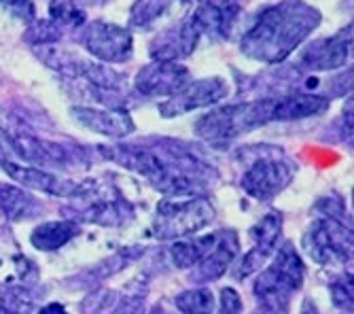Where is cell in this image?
Listing matches in <instances>:
<instances>
[{
    "label": "cell",
    "instance_id": "obj_24",
    "mask_svg": "<svg viewBox=\"0 0 354 314\" xmlns=\"http://www.w3.org/2000/svg\"><path fill=\"white\" fill-rule=\"evenodd\" d=\"M64 37V30L53 24L51 19H35L30 21L26 33H24V41L35 49V47H43V45H57Z\"/></svg>",
    "mask_w": 354,
    "mask_h": 314
},
{
    "label": "cell",
    "instance_id": "obj_27",
    "mask_svg": "<svg viewBox=\"0 0 354 314\" xmlns=\"http://www.w3.org/2000/svg\"><path fill=\"white\" fill-rule=\"evenodd\" d=\"M0 7L11 13L15 19L24 21L26 26L37 19V7L32 0H0Z\"/></svg>",
    "mask_w": 354,
    "mask_h": 314
},
{
    "label": "cell",
    "instance_id": "obj_11",
    "mask_svg": "<svg viewBox=\"0 0 354 314\" xmlns=\"http://www.w3.org/2000/svg\"><path fill=\"white\" fill-rule=\"evenodd\" d=\"M352 53V26L342 28L337 35L318 39L304 47L297 59V68L310 73H327L346 66Z\"/></svg>",
    "mask_w": 354,
    "mask_h": 314
},
{
    "label": "cell",
    "instance_id": "obj_25",
    "mask_svg": "<svg viewBox=\"0 0 354 314\" xmlns=\"http://www.w3.org/2000/svg\"><path fill=\"white\" fill-rule=\"evenodd\" d=\"M30 270H32V264L28 261L26 255L17 253V250H0V280H3L5 285L26 280Z\"/></svg>",
    "mask_w": 354,
    "mask_h": 314
},
{
    "label": "cell",
    "instance_id": "obj_34",
    "mask_svg": "<svg viewBox=\"0 0 354 314\" xmlns=\"http://www.w3.org/2000/svg\"><path fill=\"white\" fill-rule=\"evenodd\" d=\"M0 314H9V312H7V310H5L3 306H0Z\"/></svg>",
    "mask_w": 354,
    "mask_h": 314
},
{
    "label": "cell",
    "instance_id": "obj_7",
    "mask_svg": "<svg viewBox=\"0 0 354 314\" xmlns=\"http://www.w3.org/2000/svg\"><path fill=\"white\" fill-rule=\"evenodd\" d=\"M304 248L318 266H346L352 259V230L335 214H320L304 234Z\"/></svg>",
    "mask_w": 354,
    "mask_h": 314
},
{
    "label": "cell",
    "instance_id": "obj_8",
    "mask_svg": "<svg viewBox=\"0 0 354 314\" xmlns=\"http://www.w3.org/2000/svg\"><path fill=\"white\" fill-rule=\"evenodd\" d=\"M77 43L83 45V49L100 59V64H123L132 59L134 55V39L132 33L123 26L111 24V21H85L81 28L75 30Z\"/></svg>",
    "mask_w": 354,
    "mask_h": 314
},
{
    "label": "cell",
    "instance_id": "obj_13",
    "mask_svg": "<svg viewBox=\"0 0 354 314\" xmlns=\"http://www.w3.org/2000/svg\"><path fill=\"white\" fill-rule=\"evenodd\" d=\"M5 138L9 140L11 149L21 157L24 162L28 164H37V168H47V166H71V151L64 147V145H57V142H51V140H45V138H39L30 132H24V130H5Z\"/></svg>",
    "mask_w": 354,
    "mask_h": 314
},
{
    "label": "cell",
    "instance_id": "obj_9",
    "mask_svg": "<svg viewBox=\"0 0 354 314\" xmlns=\"http://www.w3.org/2000/svg\"><path fill=\"white\" fill-rule=\"evenodd\" d=\"M202 37H204L202 26L196 13L191 11L185 17H180L176 24L164 28L151 41L149 55L153 57V62H180L198 49Z\"/></svg>",
    "mask_w": 354,
    "mask_h": 314
},
{
    "label": "cell",
    "instance_id": "obj_33",
    "mask_svg": "<svg viewBox=\"0 0 354 314\" xmlns=\"http://www.w3.org/2000/svg\"><path fill=\"white\" fill-rule=\"evenodd\" d=\"M7 162V155H5V147H3V142H0V166H3Z\"/></svg>",
    "mask_w": 354,
    "mask_h": 314
},
{
    "label": "cell",
    "instance_id": "obj_3",
    "mask_svg": "<svg viewBox=\"0 0 354 314\" xmlns=\"http://www.w3.org/2000/svg\"><path fill=\"white\" fill-rule=\"evenodd\" d=\"M306 268L291 242H284L272 266L259 272L254 282V297L268 314H286L293 295L304 285Z\"/></svg>",
    "mask_w": 354,
    "mask_h": 314
},
{
    "label": "cell",
    "instance_id": "obj_6",
    "mask_svg": "<svg viewBox=\"0 0 354 314\" xmlns=\"http://www.w3.org/2000/svg\"><path fill=\"white\" fill-rule=\"evenodd\" d=\"M295 176V166L284 157L282 151L261 149L244 170L240 187L257 202H268L282 194Z\"/></svg>",
    "mask_w": 354,
    "mask_h": 314
},
{
    "label": "cell",
    "instance_id": "obj_17",
    "mask_svg": "<svg viewBox=\"0 0 354 314\" xmlns=\"http://www.w3.org/2000/svg\"><path fill=\"white\" fill-rule=\"evenodd\" d=\"M240 248V240L236 232H218L216 234V242L210 248V253L198 264V272H196V280L200 282H210L221 278L227 268L234 264L236 255Z\"/></svg>",
    "mask_w": 354,
    "mask_h": 314
},
{
    "label": "cell",
    "instance_id": "obj_28",
    "mask_svg": "<svg viewBox=\"0 0 354 314\" xmlns=\"http://www.w3.org/2000/svg\"><path fill=\"white\" fill-rule=\"evenodd\" d=\"M331 295H333V302L337 308H352V285H350V278L344 282H333L331 285Z\"/></svg>",
    "mask_w": 354,
    "mask_h": 314
},
{
    "label": "cell",
    "instance_id": "obj_20",
    "mask_svg": "<svg viewBox=\"0 0 354 314\" xmlns=\"http://www.w3.org/2000/svg\"><path fill=\"white\" fill-rule=\"evenodd\" d=\"M0 210L5 212L9 221H21V219L35 214L37 200L26 194L21 187L0 183Z\"/></svg>",
    "mask_w": 354,
    "mask_h": 314
},
{
    "label": "cell",
    "instance_id": "obj_26",
    "mask_svg": "<svg viewBox=\"0 0 354 314\" xmlns=\"http://www.w3.org/2000/svg\"><path fill=\"white\" fill-rule=\"evenodd\" d=\"M49 19L53 24H57L62 30H66V28H81L87 17H85V11L79 9L73 0H51L49 3Z\"/></svg>",
    "mask_w": 354,
    "mask_h": 314
},
{
    "label": "cell",
    "instance_id": "obj_32",
    "mask_svg": "<svg viewBox=\"0 0 354 314\" xmlns=\"http://www.w3.org/2000/svg\"><path fill=\"white\" fill-rule=\"evenodd\" d=\"M299 314H318V308H316V304L312 299H306L301 310H299Z\"/></svg>",
    "mask_w": 354,
    "mask_h": 314
},
{
    "label": "cell",
    "instance_id": "obj_31",
    "mask_svg": "<svg viewBox=\"0 0 354 314\" xmlns=\"http://www.w3.org/2000/svg\"><path fill=\"white\" fill-rule=\"evenodd\" d=\"M73 3H75L79 9H87V7H98V5H102L104 0H73Z\"/></svg>",
    "mask_w": 354,
    "mask_h": 314
},
{
    "label": "cell",
    "instance_id": "obj_16",
    "mask_svg": "<svg viewBox=\"0 0 354 314\" xmlns=\"http://www.w3.org/2000/svg\"><path fill=\"white\" fill-rule=\"evenodd\" d=\"M329 107H331V98L323 96V93H308V91L288 93V96L276 98L272 121H297L314 115H323L329 111Z\"/></svg>",
    "mask_w": 354,
    "mask_h": 314
},
{
    "label": "cell",
    "instance_id": "obj_10",
    "mask_svg": "<svg viewBox=\"0 0 354 314\" xmlns=\"http://www.w3.org/2000/svg\"><path fill=\"white\" fill-rule=\"evenodd\" d=\"M227 96H230V85L221 77H208L198 81L191 79L180 91H176L174 96L159 104V115L172 119L198 109H210Z\"/></svg>",
    "mask_w": 354,
    "mask_h": 314
},
{
    "label": "cell",
    "instance_id": "obj_2",
    "mask_svg": "<svg viewBox=\"0 0 354 314\" xmlns=\"http://www.w3.org/2000/svg\"><path fill=\"white\" fill-rule=\"evenodd\" d=\"M323 15L304 0H282L266 7L242 35L240 51L261 64H280L310 39Z\"/></svg>",
    "mask_w": 354,
    "mask_h": 314
},
{
    "label": "cell",
    "instance_id": "obj_21",
    "mask_svg": "<svg viewBox=\"0 0 354 314\" xmlns=\"http://www.w3.org/2000/svg\"><path fill=\"white\" fill-rule=\"evenodd\" d=\"M178 0H134L130 11V28L136 30H151L159 17H164L170 7Z\"/></svg>",
    "mask_w": 354,
    "mask_h": 314
},
{
    "label": "cell",
    "instance_id": "obj_18",
    "mask_svg": "<svg viewBox=\"0 0 354 314\" xmlns=\"http://www.w3.org/2000/svg\"><path fill=\"white\" fill-rule=\"evenodd\" d=\"M79 236V223L64 219V221H49L39 225L35 232L30 234V242L39 250H57L66 246L73 238Z\"/></svg>",
    "mask_w": 354,
    "mask_h": 314
},
{
    "label": "cell",
    "instance_id": "obj_30",
    "mask_svg": "<svg viewBox=\"0 0 354 314\" xmlns=\"http://www.w3.org/2000/svg\"><path fill=\"white\" fill-rule=\"evenodd\" d=\"M39 314H68L66 312V308H64L62 304H57V302H51V304H47Z\"/></svg>",
    "mask_w": 354,
    "mask_h": 314
},
{
    "label": "cell",
    "instance_id": "obj_19",
    "mask_svg": "<svg viewBox=\"0 0 354 314\" xmlns=\"http://www.w3.org/2000/svg\"><path fill=\"white\" fill-rule=\"evenodd\" d=\"M216 242V234L208 236H198V238H189V240H176L170 246V259L178 270H187L198 266Z\"/></svg>",
    "mask_w": 354,
    "mask_h": 314
},
{
    "label": "cell",
    "instance_id": "obj_4",
    "mask_svg": "<svg viewBox=\"0 0 354 314\" xmlns=\"http://www.w3.org/2000/svg\"><path fill=\"white\" fill-rule=\"evenodd\" d=\"M276 98H259L250 102H238L218 107L206 113L196 123V136L210 145H227L242 134H248L272 121Z\"/></svg>",
    "mask_w": 354,
    "mask_h": 314
},
{
    "label": "cell",
    "instance_id": "obj_5",
    "mask_svg": "<svg viewBox=\"0 0 354 314\" xmlns=\"http://www.w3.org/2000/svg\"><path fill=\"white\" fill-rule=\"evenodd\" d=\"M216 216L214 204L206 196L164 198L157 204L151 234L157 240H178L208 228Z\"/></svg>",
    "mask_w": 354,
    "mask_h": 314
},
{
    "label": "cell",
    "instance_id": "obj_12",
    "mask_svg": "<svg viewBox=\"0 0 354 314\" xmlns=\"http://www.w3.org/2000/svg\"><path fill=\"white\" fill-rule=\"evenodd\" d=\"M191 81V73L180 62H149L134 79V89L142 98H170Z\"/></svg>",
    "mask_w": 354,
    "mask_h": 314
},
{
    "label": "cell",
    "instance_id": "obj_15",
    "mask_svg": "<svg viewBox=\"0 0 354 314\" xmlns=\"http://www.w3.org/2000/svg\"><path fill=\"white\" fill-rule=\"evenodd\" d=\"M73 117L89 132L109 138H125L134 132V119L125 109H98V107H75Z\"/></svg>",
    "mask_w": 354,
    "mask_h": 314
},
{
    "label": "cell",
    "instance_id": "obj_23",
    "mask_svg": "<svg viewBox=\"0 0 354 314\" xmlns=\"http://www.w3.org/2000/svg\"><path fill=\"white\" fill-rule=\"evenodd\" d=\"M174 304L180 314H212L214 312V295L206 287L183 291L174 299Z\"/></svg>",
    "mask_w": 354,
    "mask_h": 314
},
{
    "label": "cell",
    "instance_id": "obj_22",
    "mask_svg": "<svg viewBox=\"0 0 354 314\" xmlns=\"http://www.w3.org/2000/svg\"><path fill=\"white\" fill-rule=\"evenodd\" d=\"M280 232H282V214L280 212H268L261 221H257V225L250 228L252 246L274 255Z\"/></svg>",
    "mask_w": 354,
    "mask_h": 314
},
{
    "label": "cell",
    "instance_id": "obj_1",
    "mask_svg": "<svg viewBox=\"0 0 354 314\" xmlns=\"http://www.w3.org/2000/svg\"><path fill=\"white\" fill-rule=\"evenodd\" d=\"M106 160L132 170L147 178L157 192L168 198L202 196L206 181L214 170L198 160L196 153L174 145L172 140H162L157 145H115L100 147Z\"/></svg>",
    "mask_w": 354,
    "mask_h": 314
},
{
    "label": "cell",
    "instance_id": "obj_29",
    "mask_svg": "<svg viewBox=\"0 0 354 314\" xmlns=\"http://www.w3.org/2000/svg\"><path fill=\"white\" fill-rule=\"evenodd\" d=\"M242 312V299L236 289L227 287L221 291V314H240Z\"/></svg>",
    "mask_w": 354,
    "mask_h": 314
},
{
    "label": "cell",
    "instance_id": "obj_14",
    "mask_svg": "<svg viewBox=\"0 0 354 314\" xmlns=\"http://www.w3.org/2000/svg\"><path fill=\"white\" fill-rule=\"evenodd\" d=\"M3 168L13 181H17L21 187L32 192H41L47 196H55V198H77L83 190V183H77L73 178L53 174L49 170L37 168V166H24V164H13V162H5Z\"/></svg>",
    "mask_w": 354,
    "mask_h": 314
}]
</instances>
